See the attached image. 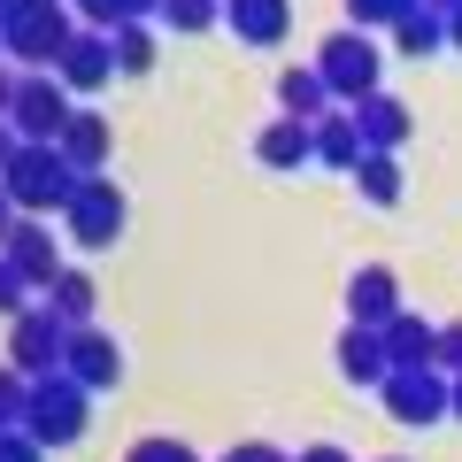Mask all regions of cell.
Listing matches in <instances>:
<instances>
[{"instance_id": "obj_28", "label": "cell", "mask_w": 462, "mask_h": 462, "mask_svg": "<svg viewBox=\"0 0 462 462\" xmlns=\"http://www.w3.org/2000/svg\"><path fill=\"white\" fill-rule=\"evenodd\" d=\"M124 462H200V455H193L185 439H139V447H132Z\"/></svg>"}, {"instance_id": "obj_16", "label": "cell", "mask_w": 462, "mask_h": 462, "mask_svg": "<svg viewBox=\"0 0 462 462\" xmlns=\"http://www.w3.org/2000/svg\"><path fill=\"white\" fill-rule=\"evenodd\" d=\"M254 154H263L270 170H300L316 154V124H300V116H278L263 139H254Z\"/></svg>"}, {"instance_id": "obj_11", "label": "cell", "mask_w": 462, "mask_h": 462, "mask_svg": "<svg viewBox=\"0 0 462 462\" xmlns=\"http://www.w3.org/2000/svg\"><path fill=\"white\" fill-rule=\"evenodd\" d=\"M339 378H346V385H385V378H393L385 331H363V324H346V331H339Z\"/></svg>"}, {"instance_id": "obj_33", "label": "cell", "mask_w": 462, "mask_h": 462, "mask_svg": "<svg viewBox=\"0 0 462 462\" xmlns=\"http://www.w3.org/2000/svg\"><path fill=\"white\" fill-rule=\"evenodd\" d=\"M16 224H23V208H16L8 193H0V247H8V231H16Z\"/></svg>"}, {"instance_id": "obj_25", "label": "cell", "mask_w": 462, "mask_h": 462, "mask_svg": "<svg viewBox=\"0 0 462 462\" xmlns=\"http://www.w3.org/2000/svg\"><path fill=\"white\" fill-rule=\"evenodd\" d=\"M23 409H32V378L23 370H0V431H16Z\"/></svg>"}, {"instance_id": "obj_38", "label": "cell", "mask_w": 462, "mask_h": 462, "mask_svg": "<svg viewBox=\"0 0 462 462\" xmlns=\"http://www.w3.org/2000/svg\"><path fill=\"white\" fill-rule=\"evenodd\" d=\"M455 416H462V378H455Z\"/></svg>"}, {"instance_id": "obj_15", "label": "cell", "mask_w": 462, "mask_h": 462, "mask_svg": "<svg viewBox=\"0 0 462 462\" xmlns=\"http://www.w3.org/2000/svg\"><path fill=\"white\" fill-rule=\"evenodd\" d=\"M54 147H62V162L78 170V178H100V162H108V124H100V116H69Z\"/></svg>"}, {"instance_id": "obj_36", "label": "cell", "mask_w": 462, "mask_h": 462, "mask_svg": "<svg viewBox=\"0 0 462 462\" xmlns=\"http://www.w3.org/2000/svg\"><path fill=\"white\" fill-rule=\"evenodd\" d=\"M8 108H16V85H8V78H0V116H8Z\"/></svg>"}, {"instance_id": "obj_30", "label": "cell", "mask_w": 462, "mask_h": 462, "mask_svg": "<svg viewBox=\"0 0 462 462\" xmlns=\"http://www.w3.org/2000/svg\"><path fill=\"white\" fill-rule=\"evenodd\" d=\"M0 462H39V439L32 431H0Z\"/></svg>"}, {"instance_id": "obj_24", "label": "cell", "mask_w": 462, "mask_h": 462, "mask_svg": "<svg viewBox=\"0 0 462 462\" xmlns=\"http://www.w3.org/2000/svg\"><path fill=\"white\" fill-rule=\"evenodd\" d=\"M108 47H116V69H124V78H147V69H154V39L139 32V23H124Z\"/></svg>"}, {"instance_id": "obj_5", "label": "cell", "mask_w": 462, "mask_h": 462, "mask_svg": "<svg viewBox=\"0 0 462 462\" xmlns=\"http://www.w3.org/2000/svg\"><path fill=\"white\" fill-rule=\"evenodd\" d=\"M385 409H393V424H439V416H455V378L447 370H393Z\"/></svg>"}, {"instance_id": "obj_40", "label": "cell", "mask_w": 462, "mask_h": 462, "mask_svg": "<svg viewBox=\"0 0 462 462\" xmlns=\"http://www.w3.org/2000/svg\"><path fill=\"white\" fill-rule=\"evenodd\" d=\"M385 462H401V455H385Z\"/></svg>"}, {"instance_id": "obj_29", "label": "cell", "mask_w": 462, "mask_h": 462, "mask_svg": "<svg viewBox=\"0 0 462 462\" xmlns=\"http://www.w3.org/2000/svg\"><path fill=\"white\" fill-rule=\"evenodd\" d=\"M23 293H32V285H23L16 270H8V254H0V316H23Z\"/></svg>"}, {"instance_id": "obj_23", "label": "cell", "mask_w": 462, "mask_h": 462, "mask_svg": "<svg viewBox=\"0 0 462 462\" xmlns=\"http://www.w3.org/2000/svg\"><path fill=\"white\" fill-rule=\"evenodd\" d=\"M393 39H401V54H431V47L447 39V23L431 16V8H409V16L393 23Z\"/></svg>"}, {"instance_id": "obj_4", "label": "cell", "mask_w": 462, "mask_h": 462, "mask_svg": "<svg viewBox=\"0 0 462 462\" xmlns=\"http://www.w3.org/2000/svg\"><path fill=\"white\" fill-rule=\"evenodd\" d=\"M62 355H69V324L54 309H23L16 331H8V363H16L23 378H54Z\"/></svg>"}, {"instance_id": "obj_21", "label": "cell", "mask_w": 462, "mask_h": 462, "mask_svg": "<svg viewBox=\"0 0 462 462\" xmlns=\"http://www.w3.org/2000/svg\"><path fill=\"white\" fill-rule=\"evenodd\" d=\"M278 100H285V116H300V124H316V116H324V78H316V62L309 69H285L278 78Z\"/></svg>"}, {"instance_id": "obj_6", "label": "cell", "mask_w": 462, "mask_h": 462, "mask_svg": "<svg viewBox=\"0 0 462 462\" xmlns=\"http://www.w3.org/2000/svg\"><path fill=\"white\" fill-rule=\"evenodd\" d=\"M69 239L78 247H116V231H124V193H116V178H78V193H69Z\"/></svg>"}, {"instance_id": "obj_7", "label": "cell", "mask_w": 462, "mask_h": 462, "mask_svg": "<svg viewBox=\"0 0 462 462\" xmlns=\"http://www.w3.org/2000/svg\"><path fill=\"white\" fill-rule=\"evenodd\" d=\"M62 124H69V100H62V85H47V78H23V85H16V108H8V132H16L23 147H54V139H62Z\"/></svg>"}, {"instance_id": "obj_19", "label": "cell", "mask_w": 462, "mask_h": 462, "mask_svg": "<svg viewBox=\"0 0 462 462\" xmlns=\"http://www.w3.org/2000/svg\"><path fill=\"white\" fill-rule=\"evenodd\" d=\"M224 16L239 23V39H254V47L285 39V0H224Z\"/></svg>"}, {"instance_id": "obj_17", "label": "cell", "mask_w": 462, "mask_h": 462, "mask_svg": "<svg viewBox=\"0 0 462 462\" xmlns=\"http://www.w3.org/2000/svg\"><path fill=\"white\" fill-rule=\"evenodd\" d=\"M54 69H62V85L93 93V85H100V78L116 69V47H108L100 32H85V39H69V47H62V62H54Z\"/></svg>"}, {"instance_id": "obj_20", "label": "cell", "mask_w": 462, "mask_h": 462, "mask_svg": "<svg viewBox=\"0 0 462 462\" xmlns=\"http://www.w3.org/2000/svg\"><path fill=\"white\" fill-rule=\"evenodd\" d=\"M47 309L62 316L69 331H85V324H93V278H85V270H62V278L47 285Z\"/></svg>"}, {"instance_id": "obj_3", "label": "cell", "mask_w": 462, "mask_h": 462, "mask_svg": "<svg viewBox=\"0 0 462 462\" xmlns=\"http://www.w3.org/2000/svg\"><path fill=\"white\" fill-rule=\"evenodd\" d=\"M316 78H324V93L331 100H370L378 93V47H370V32H339V39H324V54H316Z\"/></svg>"}, {"instance_id": "obj_13", "label": "cell", "mask_w": 462, "mask_h": 462, "mask_svg": "<svg viewBox=\"0 0 462 462\" xmlns=\"http://www.w3.org/2000/svg\"><path fill=\"white\" fill-rule=\"evenodd\" d=\"M355 132H363V154H393L401 139H409V108H401L393 93H370V100H355Z\"/></svg>"}, {"instance_id": "obj_8", "label": "cell", "mask_w": 462, "mask_h": 462, "mask_svg": "<svg viewBox=\"0 0 462 462\" xmlns=\"http://www.w3.org/2000/svg\"><path fill=\"white\" fill-rule=\"evenodd\" d=\"M8 47H16L23 62H62V47H69L62 8H54V0H23L16 16H8Z\"/></svg>"}, {"instance_id": "obj_2", "label": "cell", "mask_w": 462, "mask_h": 462, "mask_svg": "<svg viewBox=\"0 0 462 462\" xmlns=\"http://www.w3.org/2000/svg\"><path fill=\"white\" fill-rule=\"evenodd\" d=\"M23 431H32L39 447H69L85 439V385L78 378H32V409H23Z\"/></svg>"}, {"instance_id": "obj_12", "label": "cell", "mask_w": 462, "mask_h": 462, "mask_svg": "<svg viewBox=\"0 0 462 462\" xmlns=\"http://www.w3.org/2000/svg\"><path fill=\"white\" fill-rule=\"evenodd\" d=\"M0 254H8V270H16L23 285H39V293H47V285L62 278V263H54V239L32 224V216H23V224L8 231V247H0Z\"/></svg>"}, {"instance_id": "obj_37", "label": "cell", "mask_w": 462, "mask_h": 462, "mask_svg": "<svg viewBox=\"0 0 462 462\" xmlns=\"http://www.w3.org/2000/svg\"><path fill=\"white\" fill-rule=\"evenodd\" d=\"M447 39H455V47H462V8H455V23H447Z\"/></svg>"}, {"instance_id": "obj_26", "label": "cell", "mask_w": 462, "mask_h": 462, "mask_svg": "<svg viewBox=\"0 0 462 462\" xmlns=\"http://www.w3.org/2000/svg\"><path fill=\"white\" fill-rule=\"evenodd\" d=\"M162 16L178 23V32H208V23H216V0H162Z\"/></svg>"}, {"instance_id": "obj_18", "label": "cell", "mask_w": 462, "mask_h": 462, "mask_svg": "<svg viewBox=\"0 0 462 462\" xmlns=\"http://www.w3.org/2000/svg\"><path fill=\"white\" fill-rule=\"evenodd\" d=\"M316 162H331V170H355V162H363V132H355V116H316Z\"/></svg>"}, {"instance_id": "obj_22", "label": "cell", "mask_w": 462, "mask_h": 462, "mask_svg": "<svg viewBox=\"0 0 462 462\" xmlns=\"http://www.w3.org/2000/svg\"><path fill=\"white\" fill-rule=\"evenodd\" d=\"M346 178L363 185V200H378V208H393V200H401V162H393V154H363Z\"/></svg>"}, {"instance_id": "obj_1", "label": "cell", "mask_w": 462, "mask_h": 462, "mask_svg": "<svg viewBox=\"0 0 462 462\" xmlns=\"http://www.w3.org/2000/svg\"><path fill=\"white\" fill-rule=\"evenodd\" d=\"M0 193L16 200L23 216H39V208H69V193H78V170L62 162V147H16V162L0 170Z\"/></svg>"}, {"instance_id": "obj_39", "label": "cell", "mask_w": 462, "mask_h": 462, "mask_svg": "<svg viewBox=\"0 0 462 462\" xmlns=\"http://www.w3.org/2000/svg\"><path fill=\"white\" fill-rule=\"evenodd\" d=\"M439 8H462V0H439Z\"/></svg>"}, {"instance_id": "obj_35", "label": "cell", "mask_w": 462, "mask_h": 462, "mask_svg": "<svg viewBox=\"0 0 462 462\" xmlns=\"http://www.w3.org/2000/svg\"><path fill=\"white\" fill-rule=\"evenodd\" d=\"M300 462H346V455H339V447H309V455H300Z\"/></svg>"}, {"instance_id": "obj_9", "label": "cell", "mask_w": 462, "mask_h": 462, "mask_svg": "<svg viewBox=\"0 0 462 462\" xmlns=\"http://www.w3.org/2000/svg\"><path fill=\"white\" fill-rule=\"evenodd\" d=\"M346 316H355L363 331H385V324L401 316V278H393L385 263L355 270V278H346Z\"/></svg>"}, {"instance_id": "obj_34", "label": "cell", "mask_w": 462, "mask_h": 462, "mask_svg": "<svg viewBox=\"0 0 462 462\" xmlns=\"http://www.w3.org/2000/svg\"><path fill=\"white\" fill-rule=\"evenodd\" d=\"M16 147H23V139H16V132H8V124H0V170L16 162Z\"/></svg>"}, {"instance_id": "obj_32", "label": "cell", "mask_w": 462, "mask_h": 462, "mask_svg": "<svg viewBox=\"0 0 462 462\" xmlns=\"http://www.w3.org/2000/svg\"><path fill=\"white\" fill-rule=\"evenodd\" d=\"M224 462H285V455H278V447H263V439H247V447H231Z\"/></svg>"}, {"instance_id": "obj_27", "label": "cell", "mask_w": 462, "mask_h": 462, "mask_svg": "<svg viewBox=\"0 0 462 462\" xmlns=\"http://www.w3.org/2000/svg\"><path fill=\"white\" fill-rule=\"evenodd\" d=\"M346 8H355V23L370 32V23H401V16L416 8V0H346Z\"/></svg>"}, {"instance_id": "obj_10", "label": "cell", "mask_w": 462, "mask_h": 462, "mask_svg": "<svg viewBox=\"0 0 462 462\" xmlns=\"http://www.w3.org/2000/svg\"><path fill=\"white\" fill-rule=\"evenodd\" d=\"M62 378H78L85 393H100V385H116L124 378V355H116V339L108 331H69V355H62Z\"/></svg>"}, {"instance_id": "obj_31", "label": "cell", "mask_w": 462, "mask_h": 462, "mask_svg": "<svg viewBox=\"0 0 462 462\" xmlns=\"http://www.w3.org/2000/svg\"><path fill=\"white\" fill-rule=\"evenodd\" d=\"M439 370H447V378H462V324L439 331Z\"/></svg>"}, {"instance_id": "obj_14", "label": "cell", "mask_w": 462, "mask_h": 462, "mask_svg": "<svg viewBox=\"0 0 462 462\" xmlns=\"http://www.w3.org/2000/svg\"><path fill=\"white\" fill-rule=\"evenodd\" d=\"M385 355H393V370H439V331L401 309L393 324H385Z\"/></svg>"}]
</instances>
